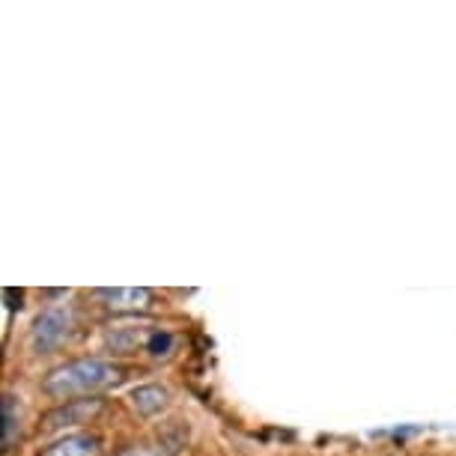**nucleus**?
I'll use <instances>...</instances> for the list:
<instances>
[{
    "label": "nucleus",
    "mask_w": 456,
    "mask_h": 456,
    "mask_svg": "<svg viewBox=\"0 0 456 456\" xmlns=\"http://www.w3.org/2000/svg\"><path fill=\"white\" fill-rule=\"evenodd\" d=\"M39 456H102V442L96 436H66L54 442L51 447H45Z\"/></svg>",
    "instance_id": "obj_5"
},
{
    "label": "nucleus",
    "mask_w": 456,
    "mask_h": 456,
    "mask_svg": "<svg viewBox=\"0 0 456 456\" xmlns=\"http://www.w3.org/2000/svg\"><path fill=\"white\" fill-rule=\"evenodd\" d=\"M108 343L117 352H134L141 343H150V334L143 329H114L108 334Z\"/></svg>",
    "instance_id": "obj_7"
},
{
    "label": "nucleus",
    "mask_w": 456,
    "mask_h": 456,
    "mask_svg": "<svg viewBox=\"0 0 456 456\" xmlns=\"http://www.w3.org/2000/svg\"><path fill=\"white\" fill-rule=\"evenodd\" d=\"M69 331H72V311L69 307H48L30 329V349L39 352V355L57 349L69 338Z\"/></svg>",
    "instance_id": "obj_2"
},
{
    "label": "nucleus",
    "mask_w": 456,
    "mask_h": 456,
    "mask_svg": "<svg viewBox=\"0 0 456 456\" xmlns=\"http://www.w3.org/2000/svg\"><path fill=\"white\" fill-rule=\"evenodd\" d=\"M102 411V400H69L66 406H60L45 415V427L48 429H60V427H72V424H87L93 415Z\"/></svg>",
    "instance_id": "obj_4"
},
{
    "label": "nucleus",
    "mask_w": 456,
    "mask_h": 456,
    "mask_svg": "<svg viewBox=\"0 0 456 456\" xmlns=\"http://www.w3.org/2000/svg\"><path fill=\"white\" fill-rule=\"evenodd\" d=\"M15 427H19V411H15V397H4V451H10L15 442Z\"/></svg>",
    "instance_id": "obj_8"
},
{
    "label": "nucleus",
    "mask_w": 456,
    "mask_h": 456,
    "mask_svg": "<svg viewBox=\"0 0 456 456\" xmlns=\"http://www.w3.org/2000/svg\"><path fill=\"white\" fill-rule=\"evenodd\" d=\"M96 296L102 298V305L114 314H141L150 307L152 292L146 287H114V289H99Z\"/></svg>",
    "instance_id": "obj_3"
},
{
    "label": "nucleus",
    "mask_w": 456,
    "mask_h": 456,
    "mask_svg": "<svg viewBox=\"0 0 456 456\" xmlns=\"http://www.w3.org/2000/svg\"><path fill=\"white\" fill-rule=\"evenodd\" d=\"M117 456H167V453L152 444H132V447H126V451H119Z\"/></svg>",
    "instance_id": "obj_10"
},
{
    "label": "nucleus",
    "mask_w": 456,
    "mask_h": 456,
    "mask_svg": "<svg viewBox=\"0 0 456 456\" xmlns=\"http://www.w3.org/2000/svg\"><path fill=\"white\" fill-rule=\"evenodd\" d=\"M132 406L137 409V415L150 418V415H159L161 409L167 406V391L161 385H143L132 394Z\"/></svg>",
    "instance_id": "obj_6"
},
{
    "label": "nucleus",
    "mask_w": 456,
    "mask_h": 456,
    "mask_svg": "<svg viewBox=\"0 0 456 456\" xmlns=\"http://www.w3.org/2000/svg\"><path fill=\"white\" fill-rule=\"evenodd\" d=\"M123 382V370L110 361L102 358H81V361H69L63 367H54L51 373L42 379V391L54 400H75V397H87V394L105 391L110 385Z\"/></svg>",
    "instance_id": "obj_1"
},
{
    "label": "nucleus",
    "mask_w": 456,
    "mask_h": 456,
    "mask_svg": "<svg viewBox=\"0 0 456 456\" xmlns=\"http://www.w3.org/2000/svg\"><path fill=\"white\" fill-rule=\"evenodd\" d=\"M146 349H150L156 358L170 355V349H174V334H170V331H152L150 343H146Z\"/></svg>",
    "instance_id": "obj_9"
}]
</instances>
